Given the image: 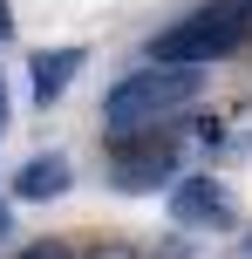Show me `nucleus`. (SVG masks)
<instances>
[{"mask_svg": "<svg viewBox=\"0 0 252 259\" xmlns=\"http://www.w3.org/2000/svg\"><path fill=\"white\" fill-rule=\"evenodd\" d=\"M205 89V68H136V75H123L116 89L103 96V123L109 137H123V130H157L164 116H177V109H191Z\"/></svg>", "mask_w": 252, "mask_h": 259, "instance_id": "obj_1", "label": "nucleus"}, {"mask_svg": "<svg viewBox=\"0 0 252 259\" xmlns=\"http://www.w3.org/2000/svg\"><path fill=\"white\" fill-rule=\"evenodd\" d=\"M252 41V27L239 14H225L218 0H205L198 14H184V21H171L164 34H150V68H205V62H225V55H239Z\"/></svg>", "mask_w": 252, "mask_h": 259, "instance_id": "obj_2", "label": "nucleus"}, {"mask_svg": "<svg viewBox=\"0 0 252 259\" xmlns=\"http://www.w3.org/2000/svg\"><path fill=\"white\" fill-rule=\"evenodd\" d=\"M103 157H109V184L130 191V198L184 178V143H177L171 130H123V137L103 143Z\"/></svg>", "mask_w": 252, "mask_h": 259, "instance_id": "obj_3", "label": "nucleus"}, {"mask_svg": "<svg viewBox=\"0 0 252 259\" xmlns=\"http://www.w3.org/2000/svg\"><path fill=\"white\" fill-rule=\"evenodd\" d=\"M171 219L177 225H232L239 205H232V191L218 178H177L171 184Z\"/></svg>", "mask_w": 252, "mask_h": 259, "instance_id": "obj_4", "label": "nucleus"}, {"mask_svg": "<svg viewBox=\"0 0 252 259\" xmlns=\"http://www.w3.org/2000/svg\"><path fill=\"white\" fill-rule=\"evenodd\" d=\"M68 184H75V164H68L62 150H41V157H27V164L14 170V198H21V205H48Z\"/></svg>", "mask_w": 252, "mask_h": 259, "instance_id": "obj_5", "label": "nucleus"}, {"mask_svg": "<svg viewBox=\"0 0 252 259\" xmlns=\"http://www.w3.org/2000/svg\"><path fill=\"white\" fill-rule=\"evenodd\" d=\"M82 62H89V48H41L34 62H27V68H34V103H41V109H48V103H62Z\"/></svg>", "mask_w": 252, "mask_h": 259, "instance_id": "obj_6", "label": "nucleus"}, {"mask_svg": "<svg viewBox=\"0 0 252 259\" xmlns=\"http://www.w3.org/2000/svg\"><path fill=\"white\" fill-rule=\"evenodd\" d=\"M14 259H68V246H27V252H14Z\"/></svg>", "mask_w": 252, "mask_h": 259, "instance_id": "obj_7", "label": "nucleus"}, {"mask_svg": "<svg viewBox=\"0 0 252 259\" xmlns=\"http://www.w3.org/2000/svg\"><path fill=\"white\" fill-rule=\"evenodd\" d=\"M7 41H14V7L0 0V48H7Z\"/></svg>", "mask_w": 252, "mask_h": 259, "instance_id": "obj_8", "label": "nucleus"}, {"mask_svg": "<svg viewBox=\"0 0 252 259\" xmlns=\"http://www.w3.org/2000/svg\"><path fill=\"white\" fill-rule=\"evenodd\" d=\"M218 7H225V14H239V21L252 27V0H218Z\"/></svg>", "mask_w": 252, "mask_h": 259, "instance_id": "obj_9", "label": "nucleus"}, {"mask_svg": "<svg viewBox=\"0 0 252 259\" xmlns=\"http://www.w3.org/2000/svg\"><path fill=\"white\" fill-rule=\"evenodd\" d=\"M7 232H14V205L0 198V239H7Z\"/></svg>", "mask_w": 252, "mask_h": 259, "instance_id": "obj_10", "label": "nucleus"}, {"mask_svg": "<svg viewBox=\"0 0 252 259\" xmlns=\"http://www.w3.org/2000/svg\"><path fill=\"white\" fill-rule=\"evenodd\" d=\"M0 130H7V75H0Z\"/></svg>", "mask_w": 252, "mask_h": 259, "instance_id": "obj_11", "label": "nucleus"}, {"mask_svg": "<svg viewBox=\"0 0 252 259\" xmlns=\"http://www.w3.org/2000/svg\"><path fill=\"white\" fill-rule=\"evenodd\" d=\"M245 252H252V239H245Z\"/></svg>", "mask_w": 252, "mask_h": 259, "instance_id": "obj_12", "label": "nucleus"}]
</instances>
